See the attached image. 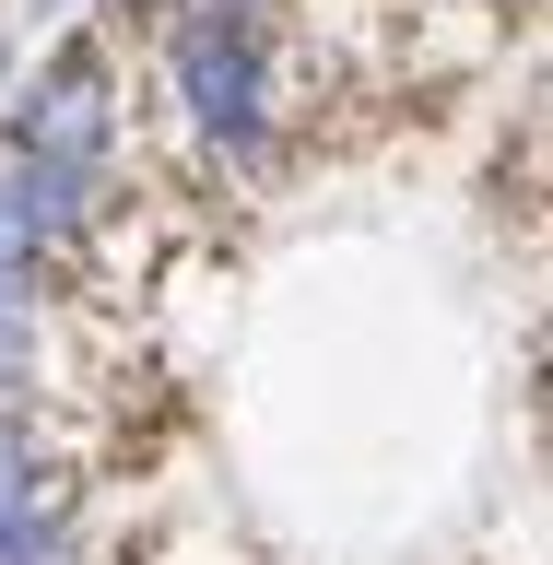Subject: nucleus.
I'll use <instances>...</instances> for the list:
<instances>
[{
    "instance_id": "5",
    "label": "nucleus",
    "mask_w": 553,
    "mask_h": 565,
    "mask_svg": "<svg viewBox=\"0 0 553 565\" xmlns=\"http://www.w3.org/2000/svg\"><path fill=\"white\" fill-rule=\"evenodd\" d=\"M259 12H272V0H259Z\"/></svg>"
},
{
    "instance_id": "1",
    "label": "nucleus",
    "mask_w": 553,
    "mask_h": 565,
    "mask_svg": "<svg viewBox=\"0 0 553 565\" xmlns=\"http://www.w3.org/2000/svg\"><path fill=\"white\" fill-rule=\"evenodd\" d=\"M166 83L189 106V130L212 153H236V166H272V35H259V0H201L189 24L166 35Z\"/></svg>"
},
{
    "instance_id": "4",
    "label": "nucleus",
    "mask_w": 553,
    "mask_h": 565,
    "mask_svg": "<svg viewBox=\"0 0 553 565\" xmlns=\"http://www.w3.org/2000/svg\"><path fill=\"white\" fill-rule=\"evenodd\" d=\"M0 565H71V507H47V519H0Z\"/></svg>"
},
{
    "instance_id": "3",
    "label": "nucleus",
    "mask_w": 553,
    "mask_h": 565,
    "mask_svg": "<svg viewBox=\"0 0 553 565\" xmlns=\"http://www.w3.org/2000/svg\"><path fill=\"white\" fill-rule=\"evenodd\" d=\"M47 507H71V471L47 448V424L0 413V519H47Z\"/></svg>"
},
{
    "instance_id": "2",
    "label": "nucleus",
    "mask_w": 553,
    "mask_h": 565,
    "mask_svg": "<svg viewBox=\"0 0 553 565\" xmlns=\"http://www.w3.org/2000/svg\"><path fill=\"white\" fill-rule=\"evenodd\" d=\"M12 153H47V166H106L118 153V60L95 35L35 60V83L12 95Z\"/></svg>"
}]
</instances>
